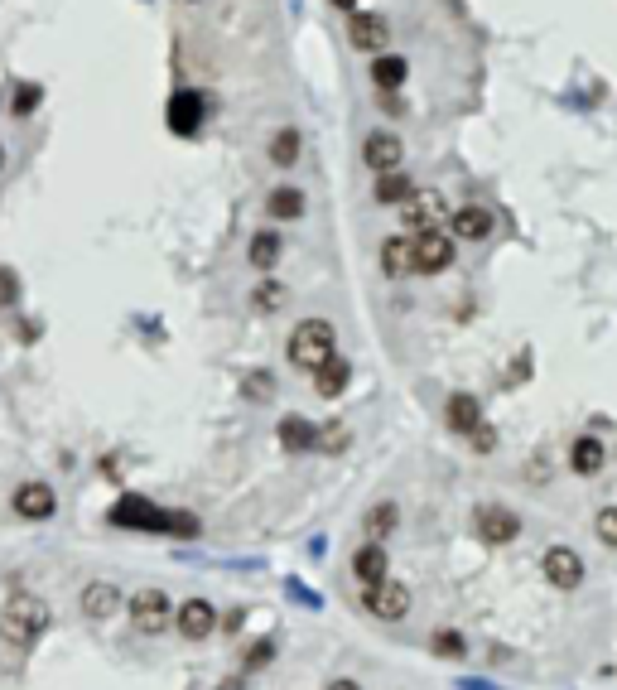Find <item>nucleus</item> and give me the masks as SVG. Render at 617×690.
I'll return each mask as SVG.
<instances>
[{"label": "nucleus", "instance_id": "nucleus-35", "mask_svg": "<svg viewBox=\"0 0 617 690\" xmlns=\"http://www.w3.org/2000/svg\"><path fill=\"white\" fill-rule=\"evenodd\" d=\"M266 391H270V377H251V382H246V396H251V401H261Z\"/></svg>", "mask_w": 617, "mask_h": 690}, {"label": "nucleus", "instance_id": "nucleus-39", "mask_svg": "<svg viewBox=\"0 0 617 690\" xmlns=\"http://www.w3.org/2000/svg\"><path fill=\"white\" fill-rule=\"evenodd\" d=\"M333 5H338V10H348V15H352V5H357V0H333Z\"/></svg>", "mask_w": 617, "mask_h": 690}, {"label": "nucleus", "instance_id": "nucleus-38", "mask_svg": "<svg viewBox=\"0 0 617 690\" xmlns=\"http://www.w3.org/2000/svg\"><path fill=\"white\" fill-rule=\"evenodd\" d=\"M328 690H362V686H357V681H333Z\"/></svg>", "mask_w": 617, "mask_h": 690}, {"label": "nucleus", "instance_id": "nucleus-26", "mask_svg": "<svg viewBox=\"0 0 617 690\" xmlns=\"http://www.w3.org/2000/svg\"><path fill=\"white\" fill-rule=\"evenodd\" d=\"M270 160H275V165H285V169L299 160V131H295V126H285L280 136L270 140Z\"/></svg>", "mask_w": 617, "mask_h": 690}, {"label": "nucleus", "instance_id": "nucleus-15", "mask_svg": "<svg viewBox=\"0 0 617 690\" xmlns=\"http://www.w3.org/2000/svg\"><path fill=\"white\" fill-rule=\"evenodd\" d=\"M603 444L593 440V435H579V440L569 444V469L579 473V478H593V473H603Z\"/></svg>", "mask_w": 617, "mask_h": 690}, {"label": "nucleus", "instance_id": "nucleus-33", "mask_svg": "<svg viewBox=\"0 0 617 690\" xmlns=\"http://www.w3.org/2000/svg\"><path fill=\"white\" fill-rule=\"evenodd\" d=\"M39 102H44V92H39V87H20V92H15V116H29Z\"/></svg>", "mask_w": 617, "mask_h": 690}, {"label": "nucleus", "instance_id": "nucleus-11", "mask_svg": "<svg viewBox=\"0 0 617 690\" xmlns=\"http://www.w3.org/2000/svg\"><path fill=\"white\" fill-rule=\"evenodd\" d=\"M405 145L401 136H391V131H376V136H367V145H362V160L376 169V174H391V169L401 165Z\"/></svg>", "mask_w": 617, "mask_h": 690}, {"label": "nucleus", "instance_id": "nucleus-29", "mask_svg": "<svg viewBox=\"0 0 617 690\" xmlns=\"http://www.w3.org/2000/svg\"><path fill=\"white\" fill-rule=\"evenodd\" d=\"M314 444L328 449V454H333V449H343V444H348V425H343V420H328L323 430H314Z\"/></svg>", "mask_w": 617, "mask_h": 690}, {"label": "nucleus", "instance_id": "nucleus-7", "mask_svg": "<svg viewBox=\"0 0 617 690\" xmlns=\"http://www.w3.org/2000/svg\"><path fill=\"white\" fill-rule=\"evenodd\" d=\"M131 618L140 633H164L174 623V608H169V599H164L160 589H140L131 599Z\"/></svg>", "mask_w": 617, "mask_h": 690}, {"label": "nucleus", "instance_id": "nucleus-27", "mask_svg": "<svg viewBox=\"0 0 617 690\" xmlns=\"http://www.w3.org/2000/svg\"><path fill=\"white\" fill-rule=\"evenodd\" d=\"M304 213V194L299 189H275L270 194V218H299Z\"/></svg>", "mask_w": 617, "mask_h": 690}, {"label": "nucleus", "instance_id": "nucleus-31", "mask_svg": "<svg viewBox=\"0 0 617 690\" xmlns=\"http://www.w3.org/2000/svg\"><path fill=\"white\" fill-rule=\"evenodd\" d=\"M434 652H439V657H463L468 642H463L458 633H434Z\"/></svg>", "mask_w": 617, "mask_h": 690}, {"label": "nucleus", "instance_id": "nucleus-18", "mask_svg": "<svg viewBox=\"0 0 617 690\" xmlns=\"http://www.w3.org/2000/svg\"><path fill=\"white\" fill-rule=\"evenodd\" d=\"M352 570H357V580L362 584H376V580H386L391 575V565H386V546H362V551L352 555Z\"/></svg>", "mask_w": 617, "mask_h": 690}, {"label": "nucleus", "instance_id": "nucleus-17", "mask_svg": "<svg viewBox=\"0 0 617 690\" xmlns=\"http://www.w3.org/2000/svg\"><path fill=\"white\" fill-rule=\"evenodd\" d=\"M478 425H483V406H478V396L458 391L454 401H449V430H458V435H473Z\"/></svg>", "mask_w": 617, "mask_h": 690}, {"label": "nucleus", "instance_id": "nucleus-1", "mask_svg": "<svg viewBox=\"0 0 617 690\" xmlns=\"http://www.w3.org/2000/svg\"><path fill=\"white\" fill-rule=\"evenodd\" d=\"M111 522L116 526H145V531H174V536H193V531H198L193 517H169V512H160V507L145 502V497H121V502L111 507Z\"/></svg>", "mask_w": 617, "mask_h": 690}, {"label": "nucleus", "instance_id": "nucleus-13", "mask_svg": "<svg viewBox=\"0 0 617 690\" xmlns=\"http://www.w3.org/2000/svg\"><path fill=\"white\" fill-rule=\"evenodd\" d=\"M487 232H492V213H487V208H478V203L458 208L454 218H449V237H463V242H483Z\"/></svg>", "mask_w": 617, "mask_h": 690}, {"label": "nucleus", "instance_id": "nucleus-2", "mask_svg": "<svg viewBox=\"0 0 617 690\" xmlns=\"http://www.w3.org/2000/svg\"><path fill=\"white\" fill-rule=\"evenodd\" d=\"M44 628H49V604L34 599V594H15V599L5 604V613H0V633L10 637L15 647H29Z\"/></svg>", "mask_w": 617, "mask_h": 690}, {"label": "nucleus", "instance_id": "nucleus-24", "mask_svg": "<svg viewBox=\"0 0 617 690\" xmlns=\"http://www.w3.org/2000/svg\"><path fill=\"white\" fill-rule=\"evenodd\" d=\"M280 237H275V232H256V237H251V266H256V271H275V261H280Z\"/></svg>", "mask_w": 617, "mask_h": 690}, {"label": "nucleus", "instance_id": "nucleus-14", "mask_svg": "<svg viewBox=\"0 0 617 690\" xmlns=\"http://www.w3.org/2000/svg\"><path fill=\"white\" fill-rule=\"evenodd\" d=\"M213 628H217V608L208 604V599H188V604L179 608V633L184 637L198 642V637H208Z\"/></svg>", "mask_w": 617, "mask_h": 690}, {"label": "nucleus", "instance_id": "nucleus-22", "mask_svg": "<svg viewBox=\"0 0 617 690\" xmlns=\"http://www.w3.org/2000/svg\"><path fill=\"white\" fill-rule=\"evenodd\" d=\"M280 444H285L290 454H304V449H314V425H309L304 415H285V425H280Z\"/></svg>", "mask_w": 617, "mask_h": 690}, {"label": "nucleus", "instance_id": "nucleus-34", "mask_svg": "<svg viewBox=\"0 0 617 690\" xmlns=\"http://www.w3.org/2000/svg\"><path fill=\"white\" fill-rule=\"evenodd\" d=\"M280 300H285V290H280L275 280H266V285L256 290V309H275V304H280Z\"/></svg>", "mask_w": 617, "mask_h": 690}, {"label": "nucleus", "instance_id": "nucleus-30", "mask_svg": "<svg viewBox=\"0 0 617 690\" xmlns=\"http://www.w3.org/2000/svg\"><path fill=\"white\" fill-rule=\"evenodd\" d=\"M598 541H603V546H613L617 551V507H603V512H598Z\"/></svg>", "mask_w": 617, "mask_h": 690}, {"label": "nucleus", "instance_id": "nucleus-32", "mask_svg": "<svg viewBox=\"0 0 617 690\" xmlns=\"http://www.w3.org/2000/svg\"><path fill=\"white\" fill-rule=\"evenodd\" d=\"M20 300V276L10 266H0V304H15Z\"/></svg>", "mask_w": 617, "mask_h": 690}, {"label": "nucleus", "instance_id": "nucleus-4", "mask_svg": "<svg viewBox=\"0 0 617 690\" xmlns=\"http://www.w3.org/2000/svg\"><path fill=\"white\" fill-rule=\"evenodd\" d=\"M410 261H415L420 276H439V271H449V266H454V237L439 232V227H420V232H410Z\"/></svg>", "mask_w": 617, "mask_h": 690}, {"label": "nucleus", "instance_id": "nucleus-9", "mask_svg": "<svg viewBox=\"0 0 617 690\" xmlns=\"http://www.w3.org/2000/svg\"><path fill=\"white\" fill-rule=\"evenodd\" d=\"M540 570H545V580L555 584V589H579L584 584V560H579V551H569V546L545 551Z\"/></svg>", "mask_w": 617, "mask_h": 690}, {"label": "nucleus", "instance_id": "nucleus-5", "mask_svg": "<svg viewBox=\"0 0 617 690\" xmlns=\"http://www.w3.org/2000/svg\"><path fill=\"white\" fill-rule=\"evenodd\" d=\"M348 44H352V49H362V54H381V49L391 44V25H386L376 10H352Z\"/></svg>", "mask_w": 617, "mask_h": 690}, {"label": "nucleus", "instance_id": "nucleus-12", "mask_svg": "<svg viewBox=\"0 0 617 690\" xmlns=\"http://www.w3.org/2000/svg\"><path fill=\"white\" fill-rule=\"evenodd\" d=\"M54 488L49 483H20L15 488V512L29 517V522H44V517H54Z\"/></svg>", "mask_w": 617, "mask_h": 690}, {"label": "nucleus", "instance_id": "nucleus-8", "mask_svg": "<svg viewBox=\"0 0 617 690\" xmlns=\"http://www.w3.org/2000/svg\"><path fill=\"white\" fill-rule=\"evenodd\" d=\"M367 608H372L381 623H396V618H405V608H410V594H405V584H396L386 575V580L367 584Z\"/></svg>", "mask_w": 617, "mask_h": 690}, {"label": "nucleus", "instance_id": "nucleus-36", "mask_svg": "<svg viewBox=\"0 0 617 690\" xmlns=\"http://www.w3.org/2000/svg\"><path fill=\"white\" fill-rule=\"evenodd\" d=\"M473 440H478V449H492L497 435H492V425H478V430H473Z\"/></svg>", "mask_w": 617, "mask_h": 690}, {"label": "nucleus", "instance_id": "nucleus-3", "mask_svg": "<svg viewBox=\"0 0 617 690\" xmlns=\"http://www.w3.org/2000/svg\"><path fill=\"white\" fill-rule=\"evenodd\" d=\"M333 358V324L328 319H304L295 333H290V362L299 372H314Z\"/></svg>", "mask_w": 617, "mask_h": 690}, {"label": "nucleus", "instance_id": "nucleus-37", "mask_svg": "<svg viewBox=\"0 0 617 690\" xmlns=\"http://www.w3.org/2000/svg\"><path fill=\"white\" fill-rule=\"evenodd\" d=\"M270 652H275V642H261V647L251 652V662H246V666H266V657H270Z\"/></svg>", "mask_w": 617, "mask_h": 690}, {"label": "nucleus", "instance_id": "nucleus-23", "mask_svg": "<svg viewBox=\"0 0 617 690\" xmlns=\"http://www.w3.org/2000/svg\"><path fill=\"white\" fill-rule=\"evenodd\" d=\"M372 83L381 87V92H396V87L405 83V58H396V54H376V63H372Z\"/></svg>", "mask_w": 617, "mask_h": 690}, {"label": "nucleus", "instance_id": "nucleus-25", "mask_svg": "<svg viewBox=\"0 0 617 690\" xmlns=\"http://www.w3.org/2000/svg\"><path fill=\"white\" fill-rule=\"evenodd\" d=\"M405 198H410V179H405V174L391 169V174H381V179H376V203H386V208H391V203H405Z\"/></svg>", "mask_w": 617, "mask_h": 690}, {"label": "nucleus", "instance_id": "nucleus-28", "mask_svg": "<svg viewBox=\"0 0 617 690\" xmlns=\"http://www.w3.org/2000/svg\"><path fill=\"white\" fill-rule=\"evenodd\" d=\"M396 522H401V512H396L391 502H376L372 512H367V531H372V541H381L386 531H396Z\"/></svg>", "mask_w": 617, "mask_h": 690}, {"label": "nucleus", "instance_id": "nucleus-20", "mask_svg": "<svg viewBox=\"0 0 617 690\" xmlns=\"http://www.w3.org/2000/svg\"><path fill=\"white\" fill-rule=\"evenodd\" d=\"M381 271H386V276H410V271H415V261H410V232L391 237V242L381 247Z\"/></svg>", "mask_w": 617, "mask_h": 690}, {"label": "nucleus", "instance_id": "nucleus-19", "mask_svg": "<svg viewBox=\"0 0 617 690\" xmlns=\"http://www.w3.org/2000/svg\"><path fill=\"white\" fill-rule=\"evenodd\" d=\"M314 382H319V391L323 396H343L348 391V382H352V367H348V358H333L323 362V367H314Z\"/></svg>", "mask_w": 617, "mask_h": 690}, {"label": "nucleus", "instance_id": "nucleus-21", "mask_svg": "<svg viewBox=\"0 0 617 690\" xmlns=\"http://www.w3.org/2000/svg\"><path fill=\"white\" fill-rule=\"evenodd\" d=\"M116 604H121L116 584H87V594H82V613H87V618H111Z\"/></svg>", "mask_w": 617, "mask_h": 690}, {"label": "nucleus", "instance_id": "nucleus-10", "mask_svg": "<svg viewBox=\"0 0 617 690\" xmlns=\"http://www.w3.org/2000/svg\"><path fill=\"white\" fill-rule=\"evenodd\" d=\"M203 126V97L198 92H174L169 97V131L174 136H198Z\"/></svg>", "mask_w": 617, "mask_h": 690}, {"label": "nucleus", "instance_id": "nucleus-6", "mask_svg": "<svg viewBox=\"0 0 617 690\" xmlns=\"http://www.w3.org/2000/svg\"><path fill=\"white\" fill-rule=\"evenodd\" d=\"M473 526H478V536H483L487 546H507V541L521 536V517L507 512V507H497V502H483L478 517H473Z\"/></svg>", "mask_w": 617, "mask_h": 690}, {"label": "nucleus", "instance_id": "nucleus-16", "mask_svg": "<svg viewBox=\"0 0 617 690\" xmlns=\"http://www.w3.org/2000/svg\"><path fill=\"white\" fill-rule=\"evenodd\" d=\"M401 208H405V222H410L415 232H420V227H434V222L444 218V203H439V194H415V189H410V198H405Z\"/></svg>", "mask_w": 617, "mask_h": 690}]
</instances>
